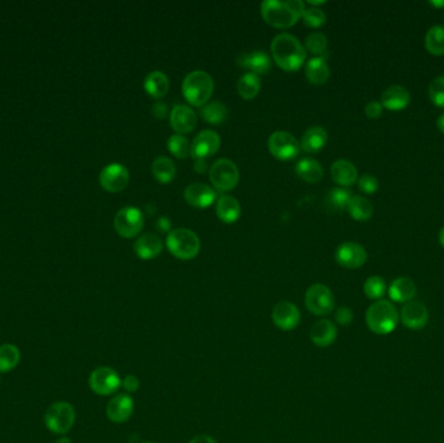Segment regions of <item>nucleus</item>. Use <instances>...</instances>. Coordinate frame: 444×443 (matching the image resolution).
<instances>
[{
  "instance_id": "1",
  "label": "nucleus",
  "mask_w": 444,
  "mask_h": 443,
  "mask_svg": "<svg viewBox=\"0 0 444 443\" xmlns=\"http://www.w3.org/2000/svg\"><path fill=\"white\" fill-rule=\"evenodd\" d=\"M260 11L265 22L278 29H286L302 19L306 8L302 0H265L260 6Z\"/></svg>"
},
{
  "instance_id": "2",
  "label": "nucleus",
  "mask_w": 444,
  "mask_h": 443,
  "mask_svg": "<svg viewBox=\"0 0 444 443\" xmlns=\"http://www.w3.org/2000/svg\"><path fill=\"white\" fill-rule=\"evenodd\" d=\"M270 51L275 64L287 72H295L306 62L303 44L291 34H278L270 44Z\"/></svg>"
},
{
  "instance_id": "3",
  "label": "nucleus",
  "mask_w": 444,
  "mask_h": 443,
  "mask_svg": "<svg viewBox=\"0 0 444 443\" xmlns=\"http://www.w3.org/2000/svg\"><path fill=\"white\" fill-rule=\"evenodd\" d=\"M399 312L390 300L381 299L370 305L365 314V321L370 332L378 336L392 333L399 324Z\"/></svg>"
},
{
  "instance_id": "4",
  "label": "nucleus",
  "mask_w": 444,
  "mask_h": 443,
  "mask_svg": "<svg viewBox=\"0 0 444 443\" xmlns=\"http://www.w3.org/2000/svg\"><path fill=\"white\" fill-rule=\"evenodd\" d=\"M214 82L204 71H194L187 74L182 84V93L186 100L195 107H203L210 102Z\"/></svg>"
},
{
  "instance_id": "5",
  "label": "nucleus",
  "mask_w": 444,
  "mask_h": 443,
  "mask_svg": "<svg viewBox=\"0 0 444 443\" xmlns=\"http://www.w3.org/2000/svg\"><path fill=\"white\" fill-rule=\"evenodd\" d=\"M169 253L180 260H191L201 251V239L196 233L186 228L174 229L167 237Z\"/></svg>"
},
{
  "instance_id": "6",
  "label": "nucleus",
  "mask_w": 444,
  "mask_h": 443,
  "mask_svg": "<svg viewBox=\"0 0 444 443\" xmlns=\"http://www.w3.org/2000/svg\"><path fill=\"white\" fill-rule=\"evenodd\" d=\"M75 411L69 401H55L44 415V422L50 432L65 434L73 428Z\"/></svg>"
},
{
  "instance_id": "7",
  "label": "nucleus",
  "mask_w": 444,
  "mask_h": 443,
  "mask_svg": "<svg viewBox=\"0 0 444 443\" xmlns=\"http://www.w3.org/2000/svg\"><path fill=\"white\" fill-rule=\"evenodd\" d=\"M212 185L220 191H230L239 182V169L230 159H219L210 169Z\"/></svg>"
},
{
  "instance_id": "8",
  "label": "nucleus",
  "mask_w": 444,
  "mask_h": 443,
  "mask_svg": "<svg viewBox=\"0 0 444 443\" xmlns=\"http://www.w3.org/2000/svg\"><path fill=\"white\" fill-rule=\"evenodd\" d=\"M306 307L316 316H328L335 308V298L328 286L315 284L306 293Z\"/></svg>"
},
{
  "instance_id": "9",
  "label": "nucleus",
  "mask_w": 444,
  "mask_h": 443,
  "mask_svg": "<svg viewBox=\"0 0 444 443\" xmlns=\"http://www.w3.org/2000/svg\"><path fill=\"white\" fill-rule=\"evenodd\" d=\"M113 225L122 238H134L143 229L145 216L137 207L127 206L117 212Z\"/></svg>"
},
{
  "instance_id": "10",
  "label": "nucleus",
  "mask_w": 444,
  "mask_h": 443,
  "mask_svg": "<svg viewBox=\"0 0 444 443\" xmlns=\"http://www.w3.org/2000/svg\"><path fill=\"white\" fill-rule=\"evenodd\" d=\"M121 382L120 374L111 367L96 368L91 372L89 379L90 389L102 397L115 394L121 388Z\"/></svg>"
},
{
  "instance_id": "11",
  "label": "nucleus",
  "mask_w": 444,
  "mask_h": 443,
  "mask_svg": "<svg viewBox=\"0 0 444 443\" xmlns=\"http://www.w3.org/2000/svg\"><path fill=\"white\" fill-rule=\"evenodd\" d=\"M268 147L275 158L279 160H293L297 156L300 151V143L291 133L278 130L269 138Z\"/></svg>"
},
{
  "instance_id": "12",
  "label": "nucleus",
  "mask_w": 444,
  "mask_h": 443,
  "mask_svg": "<svg viewBox=\"0 0 444 443\" xmlns=\"http://www.w3.org/2000/svg\"><path fill=\"white\" fill-rule=\"evenodd\" d=\"M130 180V174L125 165L112 163L100 172L99 182L104 190L109 192H120L124 190Z\"/></svg>"
},
{
  "instance_id": "13",
  "label": "nucleus",
  "mask_w": 444,
  "mask_h": 443,
  "mask_svg": "<svg viewBox=\"0 0 444 443\" xmlns=\"http://www.w3.org/2000/svg\"><path fill=\"white\" fill-rule=\"evenodd\" d=\"M335 260L346 269H358L367 263L368 253L359 243L344 242L337 248Z\"/></svg>"
},
{
  "instance_id": "14",
  "label": "nucleus",
  "mask_w": 444,
  "mask_h": 443,
  "mask_svg": "<svg viewBox=\"0 0 444 443\" xmlns=\"http://www.w3.org/2000/svg\"><path fill=\"white\" fill-rule=\"evenodd\" d=\"M300 311L297 306L291 302L282 300L273 307L272 321L275 327L284 332H291L300 324Z\"/></svg>"
},
{
  "instance_id": "15",
  "label": "nucleus",
  "mask_w": 444,
  "mask_h": 443,
  "mask_svg": "<svg viewBox=\"0 0 444 443\" xmlns=\"http://www.w3.org/2000/svg\"><path fill=\"white\" fill-rule=\"evenodd\" d=\"M403 325L409 330H421L429 323V309L423 302L412 300L403 306L399 314Z\"/></svg>"
},
{
  "instance_id": "16",
  "label": "nucleus",
  "mask_w": 444,
  "mask_h": 443,
  "mask_svg": "<svg viewBox=\"0 0 444 443\" xmlns=\"http://www.w3.org/2000/svg\"><path fill=\"white\" fill-rule=\"evenodd\" d=\"M221 145V138L214 130H203L191 143V155L195 159L210 158L214 155Z\"/></svg>"
},
{
  "instance_id": "17",
  "label": "nucleus",
  "mask_w": 444,
  "mask_h": 443,
  "mask_svg": "<svg viewBox=\"0 0 444 443\" xmlns=\"http://www.w3.org/2000/svg\"><path fill=\"white\" fill-rule=\"evenodd\" d=\"M134 412V401L129 394H117L107 404V416L115 424L127 422Z\"/></svg>"
},
{
  "instance_id": "18",
  "label": "nucleus",
  "mask_w": 444,
  "mask_h": 443,
  "mask_svg": "<svg viewBox=\"0 0 444 443\" xmlns=\"http://www.w3.org/2000/svg\"><path fill=\"white\" fill-rule=\"evenodd\" d=\"M309 337L312 343L318 347H329L337 341L338 329L333 321L328 318H321L311 327Z\"/></svg>"
},
{
  "instance_id": "19",
  "label": "nucleus",
  "mask_w": 444,
  "mask_h": 443,
  "mask_svg": "<svg viewBox=\"0 0 444 443\" xmlns=\"http://www.w3.org/2000/svg\"><path fill=\"white\" fill-rule=\"evenodd\" d=\"M198 124L196 114L191 109V107L177 105L173 107L170 112V125L178 133L186 134L190 133Z\"/></svg>"
},
{
  "instance_id": "20",
  "label": "nucleus",
  "mask_w": 444,
  "mask_h": 443,
  "mask_svg": "<svg viewBox=\"0 0 444 443\" xmlns=\"http://www.w3.org/2000/svg\"><path fill=\"white\" fill-rule=\"evenodd\" d=\"M185 199L195 208H207L216 199V192L205 183L194 182L186 188Z\"/></svg>"
},
{
  "instance_id": "21",
  "label": "nucleus",
  "mask_w": 444,
  "mask_h": 443,
  "mask_svg": "<svg viewBox=\"0 0 444 443\" xmlns=\"http://www.w3.org/2000/svg\"><path fill=\"white\" fill-rule=\"evenodd\" d=\"M411 102V94L408 89L400 84H392L387 87L381 96V105L390 111H402Z\"/></svg>"
},
{
  "instance_id": "22",
  "label": "nucleus",
  "mask_w": 444,
  "mask_h": 443,
  "mask_svg": "<svg viewBox=\"0 0 444 443\" xmlns=\"http://www.w3.org/2000/svg\"><path fill=\"white\" fill-rule=\"evenodd\" d=\"M238 64L248 69L251 73L266 74L272 68V60L269 55L263 50H255L252 53H242L238 57Z\"/></svg>"
},
{
  "instance_id": "23",
  "label": "nucleus",
  "mask_w": 444,
  "mask_h": 443,
  "mask_svg": "<svg viewBox=\"0 0 444 443\" xmlns=\"http://www.w3.org/2000/svg\"><path fill=\"white\" fill-rule=\"evenodd\" d=\"M134 251L142 260H151L158 257L163 251V242L158 234L147 233L138 238L134 243Z\"/></svg>"
},
{
  "instance_id": "24",
  "label": "nucleus",
  "mask_w": 444,
  "mask_h": 443,
  "mask_svg": "<svg viewBox=\"0 0 444 443\" xmlns=\"http://www.w3.org/2000/svg\"><path fill=\"white\" fill-rule=\"evenodd\" d=\"M387 293L394 302L405 305L408 302H412L413 298L417 294V287L409 277H398L389 286Z\"/></svg>"
},
{
  "instance_id": "25",
  "label": "nucleus",
  "mask_w": 444,
  "mask_h": 443,
  "mask_svg": "<svg viewBox=\"0 0 444 443\" xmlns=\"http://www.w3.org/2000/svg\"><path fill=\"white\" fill-rule=\"evenodd\" d=\"M330 172H331L333 181L338 183L339 186H344V188L352 186L359 177V172L355 167V164L346 159H339L337 161H334Z\"/></svg>"
},
{
  "instance_id": "26",
  "label": "nucleus",
  "mask_w": 444,
  "mask_h": 443,
  "mask_svg": "<svg viewBox=\"0 0 444 443\" xmlns=\"http://www.w3.org/2000/svg\"><path fill=\"white\" fill-rule=\"evenodd\" d=\"M328 142V132L322 127H311L307 129L300 141V148L308 154H316L325 147Z\"/></svg>"
},
{
  "instance_id": "27",
  "label": "nucleus",
  "mask_w": 444,
  "mask_h": 443,
  "mask_svg": "<svg viewBox=\"0 0 444 443\" xmlns=\"http://www.w3.org/2000/svg\"><path fill=\"white\" fill-rule=\"evenodd\" d=\"M216 213L221 222L233 224L241 217L242 207L238 199H235L232 195H222L217 201Z\"/></svg>"
},
{
  "instance_id": "28",
  "label": "nucleus",
  "mask_w": 444,
  "mask_h": 443,
  "mask_svg": "<svg viewBox=\"0 0 444 443\" xmlns=\"http://www.w3.org/2000/svg\"><path fill=\"white\" fill-rule=\"evenodd\" d=\"M169 78L161 71H154L147 74L145 80V90L148 96L160 99L167 96L169 91Z\"/></svg>"
},
{
  "instance_id": "29",
  "label": "nucleus",
  "mask_w": 444,
  "mask_h": 443,
  "mask_svg": "<svg viewBox=\"0 0 444 443\" xmlns=\"http://www.w3.org/2000/svg\"><path fill=\"white\" fill-rule=\"evenodd\" d=\"M306 75L308 81L313 84H326L330 77V68L324 57L316 56L306 65Z\"/></svg>"
},
{
  "instance_id": "30",
  "label": "nucleus",
  "mask_w": 444,
  "mask_h": 443,
  "mask_svg": "<svg viewBox=\"0 0 444 443\" xmlns=\"http://www.w3.org/2000/svg\"><path fill=\"white\" fill-rule=\"evenodd\" d=\"M296 174L306 182L316 183L324 177L322 165L315 159H302L295 167Z\"/></svg>"
},
{
  "instance_id": "31",
  "label": "nucleus",
  "mask_w": 444,
  "mask_h": 443,
  "mask_svg": "<svg viewBox=\"0 0 444 443\" xmlns=\"http://www.w3.org/2000/svg\"><path fill=\"white\" fill-rule=\"evenodd\" d=\"M349 216L356 222H368L373 216L374 207L371 201L361 195H353L347 206Z\"/></svg>"
},
{
  "instance_id": "32",
  "label": "nucleus",
  "mask_w": 444,
  "mask_h": 443,
  "mask_svg": "<svg viewBox=\"0 0 444 443\" xmlns=\"http://www.w3.org/2000/svg\"><path fill=\"white\" fill-rule=\"evenodd\" d=\"M152 173L154 177L161 183H168L170 181L174 180L177 168L172 159L159 156L152 163Z\"/></svg>"
},
{
  "instance_id": "33",
  "label": "nucleus",
  "mask_w": 444,
  "mask_h": 443,
  "mask_svg": "<svg viewBox=\"0 0 444 443\" xmlns=\"http://www.w3.org/2000/svg\"><path fill=\"white\" fill-rule=\"evenodd\" d=\"M21 360V352L17 346L4 343L0 346V373H8L15 370Z\"/></svg>"
},
{
  "instance_id": "34",
  "label": "nucleus",
  "mask_w": 444,
  "mask_h": 443,
  "mask_svg": "<svg viewBox=\"0 0 444 443\" xmlns=\"http://www.w3.org/2000/svg\"><path fill=\"white\" fill-rule=\"evenodd\" d=\"M201 115L207 123L213 125H220L228 118V108L219 100H212L201 107Z\"/></svg>"
},
{
  "instance_id": "35",
  "label": "nucleus",
  "mask_w": 444,
  "mask_h": 443,
  "mask_svg": "<svg viewBox=\"0 0 444 443\" xmlns=\"http://www.w3.org/2000/svg\"><path fill=\"white\" fill-rule=\"evenodd\" d=\"M237 89H238V93L239 96H242L243 99H254L257 96V94L260 93L261 90V81H260V77L257 74L248 73L243 74L239 80H238V84H237Z\"/></svg>"
},
{
  "instance_id": "36",
  "label": "nucleus",
  "mask_w": 444,
  "mask_h": 443,
  "mask_svg": "<svg viewBox=\"0 0 444 443\" xmlns=\"http://www.w3.org/2000/svg\"><path fill=\"white\" fill-rule=\"evenodd\" d=\"M425 48L434 56L444 55V26L434 25L425 35Z\"/></svg>"
},
{
  "instance_id": "37",
  "label": "nucleus",
  "mask_w": 444,
  "mask_h": 443,
  "mask_svg": "<svg viewBox=\"0 0 444 443\" xmlns=\"http://www.w3.org/2000/svg\"><path fill=\"white\" fill-rule=\"evenodd\" d=\"M387 293V285L385 278L380 275H371L364 282V294L371 300H381Z\"/></svg>"
},
{
  "instance_id": "38",
  "label": "nucleus",
  "mask_w": 444,
  "mask_h": 443,
  "mask_svg": "<svg viewBox=\"0 0 444 443\" xmlns=\"http://www.w3.org/2000/svg\"><path fill=\"white\" fill-rule=\"evenodd\" d=\"M167 146H168L170 154H173L176 158L186 159L191 154L190 142L187 141V138H185L181 134L172 136L167 142Z\"/></svg>"
},
{
  "instance_id": "39",
  "label": "nucleus",
  "mask_w": 444,
  "mask_h": 443,
  "mask_svg": "<svg viewBox=\"0 0 444 443\" xmlns=\"http://www.w3.org/2000/svg\"><path fill=\"white\" fill-rule=\"evenodd\" d=\"M352 197L353 195H352L351 191L338 188V189L330 191V194L328 195L329 204L334 210L343 211V210H347V206H349V201H351Z\"/></svg>"
},
{
  "instance_id": "40",
  "label": "nucleus",
  "mask_w": 444,
  "mask_h": 443,
  "mask_svg": "<svg viewBox=\"0 0 444 443\" xmlns=\"http://www.w3.org/2000/svg\"><path fill=\"white\" fill-rule=\"evenodd\" d=\"M306 47L309 53L324 55L328 50V38L322 33H312L306 39Z\"/></svg>"
},
{
  "instance_id": "41",
  "label": "nucleus",
  "mask_w": 444,
  "mask_h": 443,
  "mask_svg": "<svg viewBox=\"0 0 444 443\" xmlns=\"http://www.w3.org/2000/svg\"><path fill=\"white\" fill-rule=\"evenodd\" d=\"M430 100L439 108H444V75L434 78L429 84Z\"/></svg>"
},
{
  "instance_id": "42",
  "label": "nucleus",
  "mask_w": 444,
  "mask_h": 443,
  "mask_svg": "<svg viewBox=\"0 0 444 443\" xmlns=\"http://www.w3.org/2000/svg\"><path fill=\"white\" fill-rule=\"evenodd\" d=\"M302 19L309 28H320L326 22V15L321 8L312 7V8H307L304 11Z\"/></svg>"
},
{
  "instance_id": "43",
  "label": "nucleus",
  "mask_w": 444,
  "mask_h": 443,
  "mask_svg": "<svg viewBox=\"0 0 444 443\" xmlns=\"http://www.w3.org/2000/svg\"><path fill=\"white\" fill-rule=\"evenodd\" d=\"M380 188V182L373 174H362L359 179V189L365 194H374Z\"/></svg>"
},
{
  "instance_id": "44",
  "label": "nucleus",
  "mask_w": 444,
  "mask_h": 443,
  "mask_svg": "<svg viewBox=\"0 0 444 443\" xmlns=\"http://www.w3.org/2000/svg\"><path fill=\"white\" fill-rule=\"evenodd\" d=\"M335 321L342 327H347L353 321V311L347 306L339 307L335 311Z\"/></svg>"
},
{
  "instance_id": "45",
  "label": "nucleus",
  "mask_w": 444,
  "mask_h": 443,
  "mask_svg": "<svg viewBox=\"0 0 444 443\" xmlns=\"http://www.w3.org/2000/svg\"><path fill=\"white\" fill-rule=\"evenodd\" d=\"M364 111H365V115L369 118H380L382 116V112H383V107H382L381 102L370 100L367 103Z\"/></svg>"
},
{
  "instance_id": "46",
  "label": "nucleus",
  "mask_w": 444,
  "mask_h": 443,
  "mask_svg": "<svg viewBox=\"0 0 444 443\" xmlns=\"http://www.w3.org/2000/svg\"><path fill=\"white\" fill-rule=\"evenodd\" d=\"M121 386H122L129 394H131V392H136V391L139 389L140 382H139V379H138L137 376L129 374V376H127V377L122 380V382H121Z\"/></svg>"
},
{
  "instance_id": "47",
  "label": "nucleus",
  "mask_w": 444,
  "mask_h": 443,
  "mask_svg": "<svg viewBox=\"0 0 444 443\" xmlns=\"http://www.w3.org/2000/svg\"><path fill=\"white\" fill-rule=\"evenodd\" d=\"M152 115L156 117V118H164V117L168 115V107L165 103L163 102H156L154 106H152Z\"/></svg>"
},
{
  "instance_id": "48",
  "label": "nucleus",
  "mask_w": 444,
  "mask_h": 443,
  "mask_svg": "<svg viewBox=\"0 0 444 443\" xmlns=\"http://www.w3.org/2000/svg\"><path fill=\"white\" fill-rule=\"evenodd\" d=\"M156 228L161 230V232L168 233L172 232L170 228H172V222L167 216H161L158 220H156Z\"/></svg>"
},
{
  "instance_id": "49",
  "label": "nucleus",
  "mask_w": 444,
  "mask_h": 443,
  "mask_svg": "<svg viewBox=\"0 0 444 443\" xmlns=\"http://www.w3.org/2000/svg\"><path fill=\"white\" fill-rule=\"evenodd\" d=\"M189 443H217V441L207 434H199L196 437H194Z\"/></svg>"
},
{
  "instance_id": "50",
  "label": "nucleus",
  "mask_w": 444,
  "mask_h": 443,
  "mask_svg": "<svg viewBox=\"0 0 444 443\" xmlns=\"http://www.w3.org/2000/svg\"><path fill=\"white\" fill-rule=\"evenodd\" d=\"M207 161L204 159H195V167L194 169L198 172V173H204L207 170Z\"/></svg>"
},
{
  "instance_id": "51",
  "label": "nucleus",
  "mask_w": 444,
  "mask_h": 443,
  "mask_svg": "<svg viewBox=\"0 0 444 443\" xmlns=\"http://www.w3.org/2000/svg\"><path fill=\"white\" fill-rule=\"evenodd\" d=\"M436 127L439 129V132L444 134V114H442L441 116L438 117V120H436Z\"/></svg>"
},
{
  "instance_id": "52",
  "label": "nucleus",
  "mask_w": 444,
  "mask_h": 443,
  "mask_svg": "<svg viewBox=\"0 0 444 443\" xmlns=\"http://www.w3.org/2000/svg\"><path fill=\"white\" fill-rule=\"evenodd\" d=\"M430 4H432L433 7H435V8H444V0H441V1H438V0L430 1Z\"/></svg>"
},
{
  "instance_id": "53",
  "label": "nucleus",
  "mask_w": 444,
  "mask_h": 443,
  "mask_svg": "<svg viewBox=\"0 0 444 443\" xmlns=\"http://www.w3.org/2000/svg\"><path fill=\"white\" fill-rule=\"evenodd\" d=\"M439 242H441L442 247L444 248V226L441 229V233H439Z\"/></svg>"
},
{
  "instance_id": "54",
  "label": "nucleus",
  "mask_w": 444,
  "mask_h": 443,
  "mask_svg": "<svg viewBox=\"0 0 444 443\" xmlns=\"http://www.w3.org/2000/svg\"><path fill=\"white\" fill-rule=\"evenodd\" d=\"M55 443H72V441H71L68 437H62V438H59Z\"/></svg>"
},
{
  "instance_id": "55",
  "label": "nucleus",
  "mask_w": 444,
  "mask_h": 443,
  "mask_svg": "<svg viewBox=\"0 0 444 443\" xmlns=\"http://www.w3.org/2000/svg\"><path fill=\"white\" fill-rule=\"evenodd\" d=\"M309 3H311L312 6H321V4H325L326 1H317V0H309Z\"/></svg>"
},
{
  "instance_id": "56",
  "label": "nucleus",
  "mask_w": 444,
  "mask_h": 443,
  "mask_svg": "<svg viewBox=\"0 0 444 443\" xmlns=\"http://www.w3.org/2000/svg\"><path fill=\"white\" fill-rule=\"evenodd\" d=\"M143 443H155V442H143Z\"/></svg>"
},
{
  "instance_id": "57",
  "label": "nucleus",
  "mask_w": 444,
  "mask_h": 443,
  "mask_svg": "<svg viewBox=\"0 0 444 443\" xmlns=\"http://www.w3.org/2000/svg\"><path fill=\"white\" fill-rule=\"evenodd\" d=\"M443 19H444V16H443Z\"/></svg>"
}]
</instances>
